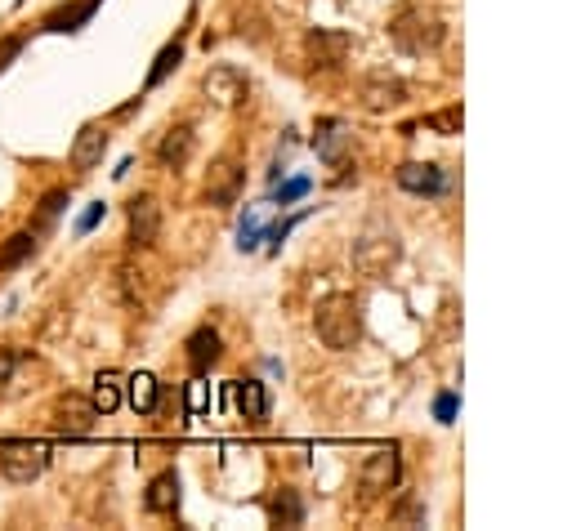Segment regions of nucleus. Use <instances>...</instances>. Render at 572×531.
I'll list each match as a JSON object with an SVG mask.
<instances>
[{
  "label": "nucleus",
  "instance_id": "nucleus-1",
  "mask_svg": "<svg viewBox=\"0 0 572 531\" xmlns=\"http://www.w3.org/2000/svg\"><path fill=\"white\" fill-rule=\"evenodd\" d=\"M313 331L331 353H349L362 340V308L354 295H327L313 308Z\"/></svg>",
  "mask_w": 572,
  "mask_h": 531
},
{
  "label": "nucleus",
  "instance_id": "nucleus-2",
  "mask_svg": "<svg viewBox=\"0 0 572 531\" xmlns=\"http://www.w3.org/2000/svg\"><path fill=\"white\" fill-rule=\"evenodd\" d=\"M443 36H447L443 18H438L434 9H425V5L398 9L394 23H389V41H394L403 54H429V50H438V45H443Z\"/></svg>",
  "mask_w": 572,
  "mask_h": 531
},
{
  "label": "nucleus",
  "instance_id": "nucleus-3",
  "mask_svg": "<svg viewBox=\"0 0 572 531\" xmlns=\"http://www.w3.org/2000/svg\"><path fill=\"white\" fill-rule=\"evenodd\" d=\"M50 465V447L32 438H9L0 442V473L9 482H36Z\"/></svg>",
  "mask_w": 572,
  "mask_h": 531
},
{
  "label": "nucleus",
  "instance_id": "nucleus-4",
  "mask_svg": "<svg viewBox=\"0 0 572 531\" xmlns=\"http://www.w3.org/2000/svg\"><path fill=\"white\" fill-rule=\"evenodd\" d=\"M202 94L215 108H242V103L251 99V76L233 63H215L202 72Z\"/></svg>",
  "mask_w": 572,
  "mask_h": 531
},
{
  "label": "nucleus",
  "instance_id": "nucleus-5",
  "mask_svg": "<svg viewBox=\"0 0 572 531\" xmlns=\"http://www.w3.org/2000/svg\"><path fill=\"white\" fill-rule=\"evenodd\" d=\"M398 478H403V456H398V447H376L362 456L358 465V487L367 491V496H380V491H394Z\"/></svg>",
  "mask_w": 572,
  "mask_h": 531
},
{
  "label": "nucleus",
  "instance_id": "nucleus-6",
  "mask_svg": "<svg viewBox=\"0 0 572 531\" xmlns=\"http://www.w3.org/2000/svg\"><path fill=\"white\" fill-rule=\"evenodd\" d=\"M126 233L135 250H152L161 237V201L152 192H139V197L126 201Z\"/></svg>",
  "mask_w": 572,
  "mask_h": 531
},
{
  "label": "nucleus",
  "instance_id": "nucleus-7",
  "mask_svg": "<svg viewBox=\"0 0 572 531\" xmlns=\"http://www.w3.org/2000/svg\"><path fill=\"white\" fill-rule=\"evenodd\" d=\"M242 161L237 157H219L211 161V170H206V183H202V197H206V206H215V210H228L237 197H242Z\"/></svg>",
  "mask_w": 572,
  "mask_h": 531
},
{
  "label": "nucleus",
  "instance_id": "nucleus-8",
  "mask_svg": "<svg viewBox=\"0 0 572 531\" xmlns=\"http://www.w3.org/2000/svg\"><path fill=\"white\" fill-rule=\"evenodd\" d=\"M50 420H54V429H59L63 438H85V433L94 429V420H99V411H94V402L81 398V393H59Z\"/></svg>",
  "mask_w": 572,
  "mask_h": 531
},
{
  "label": "nucleus",
  "instance_id": "nucleus-9",
  "mask_svg": "<svg viewBox=\"0 0 572 531\" xmlns=\"http://www.w3.org/2000/svg\"><path fill=\"white\" fill-rule=\"evenodd\" d=\"M398 188L412 192V197H443L447 188H452V179H447L443 166H434V161H403V166L394 170Z\"/></svg>",
  "mask_w": 572,
  "mask_h": 531
},
{
  "label": "nucleus",
  "instance_id": "nucleus-10",
  "mask_svg": "<svg viewBox=\"0 0 572 531\" xmlns=\"http://www.w3.org/2000/svg\"><path fill=\"white\" fill-rule=\"evenodd\" d=\"M349 50H354V36L349 32H331V27H313L309 36H304V54H309L313 67H322V72H331V67H340L349 59Z\"/></svg>",
  "mask_w": 572,
  "mask_h": 531
},
{
  "label": "nucleus",
  "instance_id": "nucleus-11",
  "mask_svg": "<svg viewBox=\"0 0 572 531\" xmlns=\"http://www.w3.org/2000/svg\"><path fill=\"white\" fill-rule=\"evenodd\" d=\"M398 255H403V246H398L394 237H358L354 241V268L362 277H385L389 268L398 264Z\"/></svg>",
  "mask_w": 572,
  "mask_h": 531
},
{
  "label": "nucleus",
  "instance_id": "nucleus-12",
  "mask_svg": "<svg viewBox=\"0 0 572 531\" xmlns=\"http://www.w3.org/2000/svg\"><path fill=\"white\" fill-rule=\"evenodd\" d=\"M358 99L367 112H389V108H398V103H407V85L389 72H367L358 81Z\"/></svg>",
  "mask_w": 572,
  "mask_h": 531
},
{
  "label": "nucleus",
  "instance_id": "nucleus-13",
  "mask_svg": "<svg viewBox=\"0 0 572 531\" xmlns=\"http://www.w3.org/2000/svg\"><path fill=\"white\" fill-rule=\"evenodd\" d=\"M193 152H197V134H193V125L188 121L170 125V130L161 134V143H157V161L166 170H184L188 161H193Z\"/></svg>",
  "mask_w": 572,
  "mask_h": 531
},
{
  "label": "nucleus",
  "instance_id": "nucleus-14",
  "mask_svg": "<svg viewBox=\"0 0 572 531\" xmlns=\"http://www.w3.org/2000/svg\"><path fill=\"white\" fill-rule=\"evenodd\" d=\"M103 152H108V130H103L99 121H90V125H81V130H76L68 161H72V170H94L103 161Z\"/></svg>",
  "mask_w": 572,
  "mask_h": 531
},
{
  "label": "nucleus",
  "instance_id": "nucleus-15",
  "mask_svg": "<svg viewBox=\"0 0 572 531\" xmlns=\"http://www.w3.org/2000/svg\"><path fill=\"white\" fill-rule=\"evenodd\" d=\"M184 357H188V366H193V375L211 371L219 357H224V340H219L215 326H197V331L184 340Z\"/></svg>",
  "mask_w": 572,
  "mask_h": 531
},
{
  "label": "nucleus",
  "instance_id": "nucleus-16",
  "mask_svg": "<svg viewBox=\"0 0 572 531\" xmlns=\"http://www.w3.org/2000/svg\"><path fill=\"white\" fill-rule=\"evenodd\" d=\"M179 500H184V491H179L175 469H161L157 478L143 487V509H148V514H179Z\"/></svg>",
  "mask_w": 572,
  "mask_h": 531
},
{
  "label": "nucleus",
  "instance_id": "nucleus-17",
  "mask_svg": "<svg viewBox=\"0 0 572 531\" xmlns=\"http://www.w3.org/2000/svg\"><path fill=\"white\" fill-rule=\"evenodd\" d=\"M233 402H237V415L246 424H264L269 420V389L260 380H233Z\"/></svg>",
  "mask_w": 572,
  "mask_h": 531
},
{
  "label": "nucleus",
  "instance_id": "nucleus-18",
  "mask_svg": "<svg viewBox=\"0 0 572 531\" xmlns=\"http://www.w3.org/2000/svg\"><path fill=\"white\" fill-rule=\"evenodd\" d=\"M90 402H94V411L99 415H112L126 402V375L121 371H99L94 375V384H90Z\"/></svg>",
  "mask_w": 572,
  "mask_h": 531
},
{
  "label": "nucleus",
  "instance_id": "nucleus-19",
  "mask_svg": "<svg viewBox=\"0 0 572 531\" xmlns=\"http://www.w3.org/2000/svg\"><path fill=\"white\" fill-rule=\"evenodd\" d=\"M99 5H103V0H72V5H59L54 14H45L41 27H45V32H81Z\"/></svg>",
  "mask_w": 572,
  "mask_h": 531
},
{
  "label": "nucleus",
  "instance_id": "nucleus-20",
  "mask_svg": "<svg viewBox=\"0 0 572 531\" xmlns=\"http://www.w3.org/2000/svg\"><path fill=\"white\" fill-rule=\"evenodd\" d=\"M313 148L327 166H340L345 161V148H349V134H345V121H318V134H313Z\"/></svg>",
  "mask_w": 572,
  "mask_h": 531
},
{
  "label": "nucleus",
  "instance_id": "nucleus-21",
  "mask_svg": "<svg viewBox=\"0 0 572 531\" xmlns=\"http://www.w3.org/2000/svg\"><path fill=\"white\" fill-rule=\"evenodd\" d=\"M36 228H18V233H9L0 241V273H14V268H23L27 259L36 255Z\"/></svg>",
  "mask_w": 572,
  "mask_h": 531
},
{
  "label": "nucleus",
  "instance_id": "nucleus-22",
  "mask_svg": "<svg viewBox=\"0 0 572 531\" xmlns=\"http://www.w3.org/2000/svg\"><path fill=\"white\" fill-rule=\"evenodd\" d=\"M126 398H130V407H135L139 415H152V411H157V402H161L157 375H148V371L130 375V380H126Z\"/></svg>",
  "mask_w": 572,
  "mask_h": 531
},
{
  "label": "nucleus",
  "instance_id": "nucleus-23",
  "mask_svg": "<svg viewBox=\"0 0 572 531\" xmlns=\"http://www.w3.org/2000/svg\"><path fill=\"white\" fill-rule=\"evenodd\" d=\"M269 523L273 527H300L304 523V500L295 487H282L278 496L269 500Z\"/></svg>",
  "mask_w": 572,
  "mask_h": 531
},
{
  "label": "nucleus",
  "instance_id": "nucleus-24",
  "mask_svg": "<svg viewBox=\"0 0 572 531\" xmlns=\"http://www.w3.org/2000/svg\"><path fill=\"white\" fill-rule=\"evenodd\" d=\"M179 59H184V41H170L166 50L157 54V63H152V72H148V81H143V90H157V85L179 67Z\"/></svg>",
  "mask_w": 572,
  "mask_h": 531
},
{
  "label": "nucleus",
  "instance_id": "nucleus-25",
  "mask_svg": "<svg viewBox=\"0 0 572 531\" xmlns=\"http://www.w3.org/2000/svg\"><path fill=\"white\" fill-rule=\"evenodd\" d=\"M63 206H68V188H50L41 197V210H36V233H41V228H50L54 219L63 215Z\"/></svg>",
  "mask_w": 572,
  "mask_h": 531
},
{
  "label": "nucleus",
  "instance_id": "nucleus-26",
  "mask_svg": "<svg viewBox=\"0 0 572 531\" xmlns=\"http://www.w3.org/2000/svg\"><path fill=\"white\" fill-rule=\"evenodd\" d=\"M425 130L434 134H461V108H443L434 117H425Z\"/></svg>",
  "mask_w": 572,
  "mask_h": 531
},
{
  "label": "nucleus",
  "instance_id": "nucleus-27",
  "mask_svg": "<svg viewBox=\"0 0 572 531\" xmlns=\"http://www.w3.org/2000/svg\"><path fill=\"white\" fill-rule=\"evenodd\" d=\"M18 54H23V36H0V76H5V67L18 59Z\"/></svg>",
  "mask_w": 572,
  "mask_h": 531
},
{
  "label": "nucleus",
  "instance_id": "nucleus-28",
  "mask_svg": "<svg viewBox=\"0 0 572 531\" xmlns=\"http://www.w3.org/2000/svg\"><path fill=\"white\" fill-rule=\"evenodd\" d=\"M309 192V179H291L286 188H278V206H286V201H295V197H304Z\"/></svg>",
  "mask_w": 572,
  "mask_h": 531
},
{
  "label": "nucleus",
  "instance_id": "nucleus-29",
  "mask_svg": "<svg viewBox=\"0 0 572 531\" xmlns=\"http://www.w3.org/2000/svg\"><path fill=\"white\" fill-rule=\"evenodd\" d=\"M99 219H103V201H94V206H90V210H85V215H81V224H76V233L85 237V233H90L94 224H99Z\"/></svg>",
  "mask_w": 572,
  "mask_h": 531
},
{
  "label": "nucleus",
  "instance_id": "nucleus-30",
  "mask_svg": "<svg viewBox=\"0 0 572 531\" xmlns=\"http://www.w3.org/2000/svg\"><path fill=\"white\" fill-rule=\"evenodd\" d=\"M14 366H18V353L14 349H0V384L14 375Z\"/></svg>",
  "mask_w": 572,
  "mask_h": 531
},
{
  "label": "nucleus",
  "instance_id": "nucleus-31",
  "mask_svg": "<svg viewBox=\"0 0 572 531\" xmlns=\"http://www.w3.org/2000/svg\"><path fill=\"white\" fill-rule=\"evenodd\" d=\"M452 415H456V398H438V420L452 424Z\"/></svg>",
  "mask_w": 572,
  "mask_h": 531
},
{
  "label": "nucleus",
  "instance_id": "nucleus-32",
  "mask_svg": "<svg viewBox=\"0 0 572 531\" xmlns=\"http://www.w3.org/2000/svg\"><path fill=\"white\" fill-rule=\"evenodd\" d=\"M188 407H193V411H202V407H206V393H202V384H193V393H188Z\"/></svg>",
  "mask_w": 572,
  "mask_h": 531
},
{
  "label": "nucleus",
  "instance_id": "nucleus-33",
  "mask_svg": "<svg viewBox=\"0 0 572 531\" xmlns=\"http://www.w3.org/2000/svg\"><path fill=\"white\" fill-rule=\"evenodd\" d=\"M398 518H421V505H416V500H403V505H398Z\"/></svg>",
  "mask_w": 572,
  "mask_h": 531
}]
</instances>
